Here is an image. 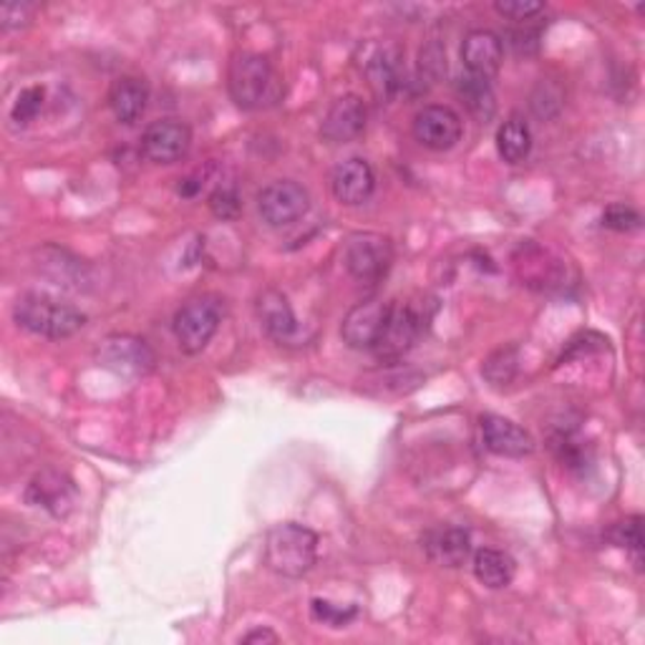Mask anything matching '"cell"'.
I'll use <instances>...</instances> for the list:
<instances>
[{
  "instance_id": "7c38bea8",
  "label": "cell",
  "mask_w": 645,
  "mask_h": 645,
  "mask_svg": "<svg viewBox=\"0 0 645 645\" xmlns=\"http://www.w3.org/2000/svg\"><path fill=\"white\" fill-rule=\"evenodd\" d=\"M389 306L391 303L383 300H366L348 310L344 326H340V336H344L346 346L356 348V351L373 348L376 340L381 336L386 316H389Z\"/></svg>"
},
{
  "instance_id": "9c48e42d",
  "label": "cell",
  "mask_w": 645,
  "mask_h": 645,
  "mask_svg": "<svg viewBox=\"0 0 645 645\" xmlns=\"http://www.w3.org/2000/svg\"><path fill=\"white\" fill-rule=\"evenodd\" d=\"M462 132H464L462 116H459L451 106L431 104L423 106L421 112L413 116V136H417V142H421L427 150L447 152L462 140Z\"/></svg>"
},
{
  "instance_id": "cb8c5ba5",
  "label": "cell",
  "mask_w": 645,
  "mask_h": 645,
  "mask_svg": "<svg viewBox=\"0 0 645 645\" xmlns=\"http://www.w3.org/2000/svg\"><path fill=\"white\" fill-rule=\"evenodd\" d=\"M457 91L474 116L490 119L494 114V91L487 79H479V76H472V73H467V76L459 79Z\"/></svg>"
},
{
  "instance_id": "30bf717a",
  "label": "cell",
  "mask_w": 645,
  "mask_h": 645,
  "mask_svg": "<svg viewBox=\"0 0 645 645\" xmlns=\"http://www.w3.org/2000/svg\"><path fill=\"white\" fill-rule=\"evenodd\" d=\"M192 146V129L177 119H162L144 129L142 152L154 164H174L187 156Z\"/></svg>"
},
{
  "instance_id": "d6986e66",
  "label": "cell",
  "mask_w": 645,
  "mask_h": 645,
  "mask_svg": "<svg viewBox=\"0 0 645 645\" xmlns=\"http://www.w3.org/2000/svg\"><path fill=\"white\" fill-rule=\"evenodd\" d=\"M257 318H260L267 336L280 340V344L290 340L295 330H298V320H295L288 298L278 290L260 293V298H257Z\"/></svg>"
},
{
  "instance_id": "f1b7e54d",
  "label": "cell",
  "mask_w": 645,
  "mask_h": 645,
  "mask_svg": "<svg viewBox=\"0 0 645 645\" xmlns=\"http://www.w3.org/2000/svg\"><path fill=\"white\" fill-rule=\"evenodd\" d=\"M494 11L510 21H530L545 11V3H540V0H496Z\"/></svg>"
},
{
  "instance_id": "277c9868",
  "label": "cell",
  "mask_w": 645,
  "mask_h": 645,
  "mask_svg": "<svg viewBox=\"0 0 645 645\" xmlns=\"http://www.w3.org/2000/svg\"><path fill=\"white\" fill-rule=\"evenodd\" d=\"M219 322H223V306L217 298L209 295L192 298L174 316V338L184 354H199L215 338Z\"/></svg>"
},
{
  "instance_id": "83f0119b",
  "label": "cell",
  "mask_w": 645,
  "mask_h": 645,
  "mask_svg": "<svg viewBox=\"0 0 645 645\" xmlns=\"http://www.w3.org/2000/svg\"><path fill=\"white\" fill-rule=\"evenodd\" d=\"M641 518H631L625 522H617L611 530V540L615 545H621L625 550H633L635 555H641L643 550V528H641Z\"/></svg>"
},
{
  "instance_id": "ffe728a7",
  "label": "cell",
  "mask_w": 645,
  "mask_h": 645,
  "mask_svg": "<svg viewBox=\"0 0 645 645\" xmlns=\"http://www.w3.org/2000/svg\"><path fill=\"white\" fill-rule=\"evenodd\" d=\"M423 550L431 562H437L441 567H459L464 565L469 552H472V540H469V532L462 528H447L431 532L427 540H423Z\"/></svg>"
},
{
  "instance_id": "603a6c76",
  "label": "cell",
  "mask_w": 645,
  "mask_h": 645,
  "mask_svg": "<svg viewBox=\"0 0 645 645\" xmlns=\"http://www.w3.org/2000/svg\"><path fill=\"white\" fill-rule=\"evenodd\" d=\"M514 560L502 550L484 547L474 555V575L482 585L492 590H502L514 580Z\"/></svg>"
},
{
  "instance_id": "9a60e30c",
  "label": "cell",
  "mask_w": 645,
  "mask_h": 645,
  "mask_svg": "<svg viewBox=\"0 0 645 645\" xmlns=\"http://www.w3.org/2000/svg\"><path fill=\"white\" fill-rule=\"evenodd\" d=\"M462 61L472 76L490 81L492 76H496V71L502 69L504 43L500 35L492 31L484 29L469 31L462 43Z\"/></svg>"
},
{
  "instance_id": "f546056e",
  "label": "cell",
  "mask_w": 645,
  "mask_h": 645,
  "mask_svg": "<svg viewBox=\"0 0 645 645\" xmlns=\"http://www.w3.org/2000/svg\"><path fill=\"white\" fill-rule=\"evenodd\" d=\"M603 227L615 229V233H633L641 227V215L633 207L611 205L603 212Z\"/></svg>"
},
{
  "instance_id": "7a4b0ae2",
  "label": "cell",
  "mask_w": 645,
  "mask_h": 645,
  "mask_svg": "<svg viewBox=\"0 0 645 645\" xmlns=\"http://www.w3.org/2000/svg\"><path fill=\"white\" fill-rule=\"evenodd\" d=\"M318 560V534L306 524L283 522L267 532L265 565L283 577H303Z\"/></svg>"
},
{
  "instance_id": "e575fe53",
  "label": "cell",
  "mask_w": 645,
  "mask_h": 645,
  "mask_svg": "<svg viewBox=\"0 0 645 645\" xmlns=\"http://www.w3.org/2000/svg\"><path fill=\"white\" fill-rule=\"evenodd\" d=\"M199 187H202V184H199L197 180H184V182L180 184V195H182V197H195L197 192H199Z\"/></svg>"
},
{
  "instance_id": "484cf974",
  "label": "cell",
  "mask_w": 645,
  "mask_h": 645,
  "mask_svg": "<svg viewBox=\"0 0 645 645\" xmlns=\"http://www.w3.org/2000/svg\"><path fill=\"white\" fill-rule=\"evenodd\" d=\"M43 101H45V89L43 86H29V89H23L21 94H18L16 99V104H13V122L16 124H31L35 116H39V112L43 109Z\"/></svg>"
},
{
  "instance_id": "d6a6232c",
  "label": "cell",
  "mask_w": 645,
  "mask_h": 645,
  "mask_svg": "<svg viewBox=\"0 0 645 645\" xmlns=\"http://www.w3.org/2000/svg\"><path fill=\"white\" fill-rule=\"evenodd\" d=\"M447 71L444 53L439 51V45H429L421 51V73H427L429 79H439Z\"/></svg>"
},
{
  "instance_id": "ba28073f",
  "label": "cell",
  "mask_w": 645,
  "mask_h": 645,
  "mask_svg": "<svg viewBox=\"0 0 645 645\" xmlns=\"http://www.w3.org/2000/svg\"><path fill=\"white\" fill-rule=\"evenodd\" d=\"M99 361L109 371L116 376H126V379H136V376H146L156 364V356L144 338L136 336H109L101 340L99 346Z\"/></svg>"
},
{
  "instance_id": "5b68a950",
  "label": "cell",
  "mask_w": 645,
  "mask_h": 645,
  "mask_svg": "<svg viewBox=\"0 0 645 645\" xmlns=\"http://www.w3.org/2000/svg\"><path fill=\"white\" fill-rule=\"evenodd\" d=\"M344 263L356 280H381L393 263L391 239L379 233H354L344 245Z\"/></svg>"
},
{
  "instance_id": "8fae6325",
  "label": "cell",
  "mask_w": 645,
  "mask_h": 645,
  "mask_svg": "<svg viewBox=\"0 0 645 645\" xmlns=\"http://www.w3.org/2000/svg\"><path fill=\"white\" fill-rule=\"evenodd\" d=\"M376 190V174L373 167L361 156H351V160L340 162L330 174V192L334 197L346 207L364 205V202L373 195Z\"/></svg>"
},
{
  "instance_id": "1f68e13d",
  "label": "cell",
  "mask_w": 645,
  "mask_h": 645,
  "mask_svg": "<svg viewBox=\"0 0 645 645\" xmlns=\"http://www.w3.org/2000/svg\"><path fill=\"white\" fill-rule=\"evenodd\" d=\"M31 13L33 6L29 3H8L0 8V21H3V29H18V25L29 23Z\"/></svg>"
},
{
  "instance_id": "3957f363",
  "label": "cell",
  "mask_w": 645,
  "mask_h": 645,
  "mask_svg": "<svg viewBox=\"0 0 645 645\" xmlns=\"http://www.w3.org/2000/svg\"><path fill=\"white\" fill-rule=\"evenodd\" d=\"M13 318L18 326L29 330V334L51 340L71 338L86 326L84 313L39 293L21 295V298L16 300Z\"/></svg>"
},
{
  "instance_id": "e0dca14e",
  "label": "cell",
  "mask_w": 645,
  "mask_h": 645,
  "mask_svg": "<svg viewBox=\"0 0 645 645\" xmlns=\"http://www.w3.org/2000/svg\"><path fill=\"white\" fill-rule=\"evenodd\" d=\"M73 496H76L73 484L66 477H61L57 472L39 474L29 484V502L49 510L53 518H63V514L71 512Z\"/></svg>"
},
{
  "instance_id": "7402d4cb",
  "label": "cell",
  "mask_w": 645,
  "mask_h": 645,
  "mask_svg": "<svg viewBox=\"0 0 645 645\" xmlns=\"http://www.w3.org/2000/svg\"><path fill=\"white\" fill-rule=\"evenodd\" d=\"M496 152L506 164H520L532 152V132L522 116H510L496 129Z\"/></svg>"
},
{
  "instance_id": "836d02e7",
  "label": "cell",
  "mask_w": 645,
  "mask_h": 645,
  "mask_svg": "<svg viewBox=\"0 0 645 645\" xmlns=\"http://www.w3.org/2000/svg\"><path fill=\"white\" fill-rule=\"evenodd\" d=\"M265 641L275 643V641H278V635H275L273 631H253V633H247L243 638V643H265Z\"/></svg>"
},
{
  "instance_id": "4fadbf2b",
  "label": "cell",
  "mask_w": 645,
  "mask_h": 645,
  "mask_svg": "<svg viewBox=\"0 0 645 645\" xmlns=\"http://www.w3.org/2000/svg\"><path fill=\"white\" fill-rule=\"evenodd\" d=\"M479 427H482L484 447L490 449L492 454L506 459H522L532 454L534 441L530 437V431H524L520 423L496 417V413H484V417L479 419Z\"/></svg>"
},
{
  "instance_id": "d4e9b609",
  "label": "cell",
  "mask_w": 645,
  "mask_h": 645,
  "mask_svg": "<svg viewBox=\"0 0 645 645\" xmlns=\"http://www.w3.org/2000/svg\"><path fill=\"white\" fill-rule=\"evenodd\" d=\"M482 373L487 376V381L494 386L510 383L514 379V373H518V351H514V348H502V351H496L494 356L487 358Z\"/></svg>"
},
{
  "instance_id": "ac0fdd59",
  "label": "cell",
  "mask_w": 645,
  "mask_h": 645,
  "mask_svg": "<svg viewBox=\"0 0 645 645\" xmlns=\"http://www.w3.org/2000/svg\"><path fill=\"white\" fill-rule=\"evenodd\" d=\"M146 101H150V86L136 76L116 79L109 89V109L122 124H134L146 112Z\"/></svg>"
},
{
  "instance_id": "6da1fadb",
  "label": "cell",
  "mask_w": 645,
  "mask_h": 645,
  "mask_svg": "<svg viewBox=\"0 0 645 645\" xmlns=\"http://www.w3.org/2000/svg\"><path fill=\"white\" fill-rule=\"evenodd\" d=\"M227 89L239 109L257 112L283 99V76L260 53H237L227 69Z\"/></svg>"
},
{
  "instance_id": "4dcf8cb0",
  "label": "cell",
  "mask_w": 645,
  "mask_h": 645,
  "mask_svg": "<svg viewBox=\"0 0 645 645\" xmlns=\"http://www.w3.org/2000/svg\"><path fill=\"white\" fill-rule=\"evenodd\" d=\"M239 195L233 187H219L209 195V209L215 212V217L219 219H233L239 215Z\"/></svg>"
},
{
  "instance_id": "4316f807",
  "label": "cell",
  "mask_w": 645,
  "mask_h": 645,
  "mask_svg": "<svg viewBox=\"0 0 645 645\" xmlns=\"http://www.w3.org/2000/svg\"><path fill=\"white\" fill-rule=\"evenodd\" d=\"M310 613H313V621H318L322 625H330V628H344L354 621L358 615V607L356 605H348V607H338L328 601H313L310 605Z\"/></svg>"
},
{
  "instance_id": "5bb4252c",
  "label": "cell",
  "mask_w": 645,
  "mask_h": 645,
  "mask_svg": "<svg viewBox=\"0 0 645 645\" xmlns=\"http://www.w3.org/2000/svg\"><path fill=\"white\" fill-rule=\"evenodd\" d=\"M366 129V104L361 96L346 94L334 101L328 114L322 116L320 136L330 144H348Z\"/></svg>"
},
{
  "instance_id": "2e32d148",
  "label": "cell",
  "mask_w": 645,
  "mask_h": 645,
  "mask_svg": "<svg viewBox=\"0 0 645 645\" xmlns=\"http://www.w3.org/2000/svg\"><path fill=\"white\" fill-rule=\"evenodd\" d=\"M514 265H518L520 278L524 285L538 290H550L562 285V265L560 260H550V255L538 245H522L518 257H514Z\"/></svg>"
},
{
  "instance_id": "8992f818",
  "label": "cell",
  "mask_w": 645,
  "mask_h": 645,
  "mask_svg": "<svg viewBox=\"0 0 645 645\" xmlns=\"http://www.w3.org/2000/svg\"><path fill=\"white\" fill-rule=\"evenodd\" d=\"M310 209V195L303 184L293 180L270 182L257 192V212L270 227H288L306 217Z\"/></svg>"
},
{
  "instance_id": "44dd1931",
  "label": "cell",
  "mask_w": 645,
  "mask_h": 645,
  "mask_svg": "<svg viewBox=\"0 0 645 645\" xmlns=\"http://www.w3.org/2000/svg\"><path fill=\"white\" fill-rule=\"evenodd\" d=\"M368 81L376 94L381 99H391L403 86V71H401V53L396 49H381L376 51V57L368 61L366 66Z\"/></svg>"
},
{
  "instance_id": "52a82bcc",
  "label": "cell",
  "mask_w": 645,
  "mask_h": 645,
  "mask_svg": "<svg viewBox=\"0 0 645 645\" xmlns=\"http://www.w3.org/2000/svg\"><path fill=\"white\" fill-rule=\"evenodd\" d=\"M421 330L423 322L417 308L403 306V303H391L381 336L373 346V354L379 356V361H399V358L411 351L421 336Z\"/></svg>"
}]
</instances>
